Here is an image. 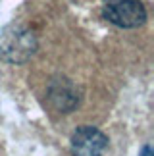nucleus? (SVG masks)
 Here are the masks:
<instances>
[{
	"label": "nucleus",
	"instance_id": "obj_1",
	"mask_svg": "<svg viewBox=\"0 0 154 156\" xmlns=\"http://www.w3.org/2000/svg\"><path fill=\"white\" fill-rule=\"evenodd\" d=\"M102 14L121 29H135L146 21V10L139 0H104Z\"/></svg>",
	"mask_w": 154,
	"mask_h": 156
},
{
	"label": "nucleus",
	"instance_id": "obj_2",
	"mask_svg": "<svg viewBox=\"0 0 154 156\" xmlns=\"http://www.w3.org/2000/svg\"><path fill=\"white\" fill-rule=\"evenodd\" d=\"M69 148L73 156H104L108 151V137L93 125H81L72 133Z\"/></svg>",
	"mask_w": 154,
	"mask_h": 156
},
{
	"label": "nucleus",
	"instance_id": "obj_3",
	"mask_svg": "<svg viewBox=\"0 0 154 156\" xmlns=\"http://www.w3.org/2000/svg\"><path fill=\"white\" fill-rule=\"evenodd\" d=\"M75 91V87L72 85L69 81H60V83H56V85H52L50 87V100L54 102V106L58 108V110H62V112H69L68 110V106H66V100L69 98L73 104H79V97H68V93H73Z\"/></svg>",
	"mask_w": 154,
	"mask_h": 156
},
{
	"label": "nucleus",
	"instance_id": "obj_4",
	"mask_svg": "<svg viewBox=\"0 0 154 156\" xmlns=\"http://www.w3.org/2000/svg\"><path fill=\"white\" fill-rule=\"evenodd\" d=\"M139 156H152V148H150V145H145Z\"/></svg>",
	"mask_w": 154,
	"mask_h": 156
}]
</instances>
